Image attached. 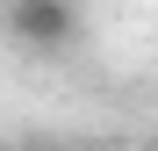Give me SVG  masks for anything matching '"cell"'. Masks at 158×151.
<instances>
[{
	"label": "cell",
	"instance_id": "6da1fadb",
	"mask_svg": "<svg viewBox=\"0 0 158 151\" xmlns=\"http://www.w3.org/2000/svg\"><path fill=\"white\" fill-rule=\"evenodd\" d=\"M7 36L29 43V50H65L79 36V15L65 7V0H15L7 7Z\"/></svg>",
	"mask_w": 158,
	"mask_h": 151
}]
</instances>
